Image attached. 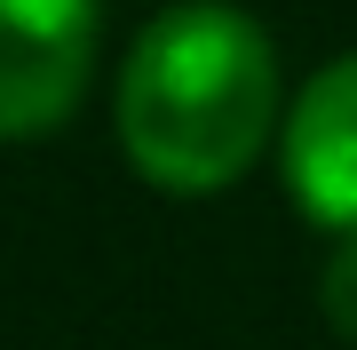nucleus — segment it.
Wrapping results in <instances>:
<instances>
[{
	"instance_id": "1",
	"label": "nucleus",
	"mask_w": 357,
	"mask_h": 350,
	"mask_svg": "<svg viewBox=\"0 0 357 350\" xmlns=\"http://www.w3.org/2000/svg\"><path fill=\"white\" fill-rule=\"evenodd\" d=\"M112 128L151 191L175 199L230 191L270 143V128H286L270 32L222 0H175L159 24L135 32L119 64Z\"/></svg>"
},
{
	"instance_id": "2",
	"label": "nucleus",
	"mask_w": 357,
	"mask_h": 350,
	"mask_svg": "<svg viewBox=\"0 0 357 350\" xmlns=\"http://www.w3.org/2000/svg\"><path fill=\"white\" fill-rule=\"evenodd\" d=\"M103 0H0V143L56 136L96 80Z\"/></svg>"
},
{
	"instance_id": "3",
	"label": "nucleus",
	"mask_w": 357,
	"mask_h": 350,
	"mask_svg": "<svg viewBox=\"0 0 357 350\" xmlns=\"http://www.w3.org/2000/svg\"><path fill=\"white\" fill-rule=\"evenodd\" d=\"M278 175H286V199L318 231H333V239L357 231V56H333L286 104Z\"/></svg>"
},
{
	"instance_id": "4",
	"label": "nucleus",
	"mask_w": 357,
	"mask_h": 350,
	"mask_svg": "<svg viewBox=\"0 0 357 350\" xmlns=\"http://www.w3.org/2000/svg\"><path fill=\"white\" fill-rule=\"evenodd\" d=\"M318 311L342 342H357V231H342L318 263Z\"/></svg>"
}]
</instances>
